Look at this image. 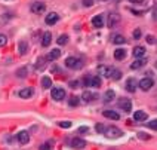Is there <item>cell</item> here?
Returning a JSON list of instances; mask_svg holds the SVG:
<instances>
[{
  "label": "cell",
  "instance_id": "cell-12",
  "mask_svg": "<svg viewBox=\"0 0 157 150\" xmlns=\"http://www.w3.org/2000/svg\"><path fill=\"white\" fill-rule=\"evenodd\" d=\"M17 138H18V141H19L21 144H27V143L30 141V134H28L27 131H21L17 135Z\"/></svg>",
  "mask_w": 157,
  "mask_h": 150
},
{
  "label": "cell",
  "instance_id": "cell-4",
  "mask_svg": "<svg viewBox=\"0 0 157 150\" xmlns=\"http://www.w3.org/2000/svg\"><path fill=\"white\" fill-rule=\"evenodd\" d=\"M51 95H52V98L55 101H61V100L65 98V89H62V88H53Z\"/></svg>",
  "mask_w": 157,
  "mask_h": 150
},
{
  "label": "cell",
  "instance_id": "cell-33",
  "mask_svg": "<svg viewBox=\"0 0 157 150\" xmlns=\"http://www.w3.org/2000/svg\"><path fill=\"white\" fill-rule=\"evenodd\" d=\"M58 125H59L61 128H70V126H71V122H70V120H62V122H59Z\"/></svg>",
  "mask_w": 157,
  "mask_h": 150
},
{
  "label": "cell",
  "instance_id": "cell-9",
  "mask_svg": "<svg viewBox=\"0 0 157 150\" xmlns=\"http://www.w3.org/2000/svg\"><path fill=\"white\" fill-rule=\"evenodd\" d=\"M126 89L129 92H135L137 91V79L135 77H129L126 80Z\"/></svg>",
  "mask_w": 157,
  "mask_h": 150
},
{
  "label": "cell",
  "instance_id": "cell-26",
  "mask_svg": "<svg viewBox=\"0 0 157 150\" xmlns=\"http://www.w3.org/2000/svg\"><path fill=\"white\" fill-rule=\"evenodd\" d=\"M82 98H83L86 103H89V101H93V98H95V94H92L90 91H85V92L82 94Z\"/></svg>",
  "mask_w": 157,
  "mask_h": 150
},
{
  "label": "cell",
  "instance_id": "cell-10",
  "mask_svg": "<svg viewBox=\"0 0 157 150\" xmlns=\"http://www.w3.org/2000/svg\"><path fill=\"white\" fill-rule=\"evenodd\" d=\"M119 21H120V17H119V14H110V17H108V27L110 28H113L114 25H117L119 24Z\"/></svg>",
  "mask_w": 157,
  "mask_h": 150
},
{
  "label": "cell",
  "instance_id": "cell-42",
  "mask_svg": "<svg viewBox=\"0 0 157 150\" xmlns=\"http://www.w3.org/2000/svg\"><path fill=\"white\" fill-rule=\"evenodd\" d=\"M87 131H89L87 126H80V128H79V132H80V134H85V132H87Z\"/></svg>",
  "mask_w": 157,
  "mask_h": 150
},
{
  "label": "cell",
  "instance_id": "cell-43",
  "mask_svg": "<svg viewBox=\"0 0 157 150\" xmlns=\"http://www.w3.org/2000/svg\"><path fill=\"white\" fill-rule=\"evenodd\" d=\"M140 138H142V140H150V135H145V134H142V132H141Z\"/></svg>",
  "mask_w": 157,
  "mask_h": 150
},
{
  "label": "cell",
  "instance_id": "cell-1",
  "mask_svg": "<svg viewBox=\"0 0 157 150\" xmlns=\"http://www.w3.org/2000/svg\"><path fill=\"white\" fill-rule=\"evenodd\" d=\"M82 61L79 59V58H76V56H68L67 59H65V67H68L71 70H79V69H82Z\"/></svg>",
  "mask_w": 157,
  "mask_h": 150
},
{
  "label": "cell",
  "instance_id": "cell-37",
  "mask_svg": "<svg viewBox=\"0 0 157 150\" xmlns=\"http://www.w3.org/2000/svg\"><path fill=\"white\" fill-rule=\"evenodd\" d=\"M147 126H150L151 129H156V128H157V122H156V120H151L150 123H147Z\"/></svg>",
  "mask_w": 157,
  "mask_h": 150
},
{
  "label": "cell",
  "instance_id": "cell-36",
  "mask_svg": "<svg viewBox=\"0 0 157 150\" xmlns=\"http://www.w3.org/2000/svg\"><path fill=\"white\" fill-rule=\"evenodd\" d=\"M79 85H80V82H79V80H71V82H70V86L73 88V89L79 88Z\"/></svg>",
  "mask_w": 157,
  "mask_h": 150
},
{
  "label": "cell",
  "instance_id": "cell-19",
  "mask_svg": "<svg viewBox=\"0 0 157 150\" xmlns=\"http://www.w3.org/2000/svg\"><path fill=\"white\" fill-rule=\"evenodd\" d=\"M145 55V48L144 46H135L133 48V56L138 59V58H142Z\"/></svg>",
  "mask_w": 157,
  "mask_h": 150
},
{
  "label": "cell",
  "instance_id": "cell-17",
  "mask_svg": "<svg viewBox=\"0 0 157 150\" xmlns=\"http://www.w3.org/2000/svg\"><path fill=\"white\" fill-rule=\"evenodd\" d=\"M111 72H113V67H105V65H99L98 67V73L102 76H107V77L111 76Z\"/></svg>",
  "mask_w": 157,
  "mask_h": 150
},
{
  "label": "cell",
  "instance_id": "cell-20",
  "mask_svg": "<svg viewBox=\"0 0 157 150\" xmlns=\"http://www.w3.org/2000/svg\"><path fill=\"white\" fill-rule=\"evenodd\" d=\"M27 49H28V43H27L25 40H21V42L18 43V52H19L21 55H25V54H27Z\"/></svg>",
  "mask_w": 157,
  "mask_h": 150
},
{
  "label": "cell",
  "instance_id": "cell-7",
  "mask_svg": "<svg viewBox=\"0 0 157 150\" xmlns=\"http://www.w3.org/2000/svg\"><path fill=\"white\" fill-rule=\"evenodd\" d=\"M71 147H73V149H76V150L85 149V147H86V141H85L83 138L76 137V138H73V141H71Z\"/></svg>",
  "mask_w": 157,
  "mask_h": 150
},
{
  "label": "cell",
  "instance_id": "cell-15",
  "mask_svg": "<svg viewBox=\"0 0 157 150\" xmlns=\"http://www.w3.org/2000/svg\"><path fill=\"white\" fill-rule=\"evenodd\" d=\"M145 64H147V58H141V59H137V61L132 62L130 69H132V70H138V69H141V67H144Z\"/></svg>",
  "mask_w": 157,
  "mask_h": 150
},
{
  "label": "cell",
  "instance_id": "cell-41",
  "mask_svg": "<svg viewBox=\"0 0 157 150\" xmlns=\"http://www.w3.org/2000/svg\"><path fill=\"white\" fill-rule=\"evenodd\" d=\"M93 5V0H83V6H86V8H90Z\"/></svg>",
  "mask_w": 157,
  "mask_h": 150
},
{
  "label": "cell",
  "instance_id": "cell-18",
  "mask_svg": "<svg viewBox=\"0 0 157 150\" xmlns=\"http://www.w3.org/2000/svg\"><path fill=\"white\" fill-rule=\"evenodd\" d=\"M102 114H104L107 119H113V120H119V119H120L119 113L113 112V110H104V112H102Z\"/></svg>",
  "mask_w": 157,
  "mask_h": 150
},
{
  "label": "cell",
  "instance_id": "cell-32",
  "mask_svg": "<svg viewBox=\"0 0 157 150\" xmlns=\"http://www.w3.org/2000/svg\"><path fill=\"white\" fill-rule=\"evenodd\" d=\"M53 144V141L51 140V141H48V143H45V144H42L40 146V150H51V146Z\"/></svg>",
  "mask_w": 157,
  "mask_h": 150
},
{
  "label": "cell",
  "instance_id": "cell-2",
  "mask_svg": "<svg viewBox=\"0 0 157 150\" xmlns=\"http://www.w3.org/2000/svg\"><path fill=\"white\" fill-rule=\"evenodd\" d=\"M105 135L108 137V138H119V137H122L123 132L117 128V126H108V128H105L104 129Z\"/></svg>",
  "mask_w": 157,
  "mask_h": 150
},
{
  "label": "cell",
  "instance_id": "cell-21",
  "mask_svg": "<svg viewBox=\"0 0 157 150\" xmlns=\"http://www.w3.org/2000/svg\"><path fill=\"white\" fill-rule=\"evenodd\" d=\"M51 42H52V34L49 33V31H46L45 34H43V37H42V46H49L51 45Z\"/></svg>",
  "mask_w": 157,
  "mask_h": 150
},
{
  "label": "cell",
  "instance_id": "cell-8",
  "mask_svg": "<svg viewBox=\"0 0 157 150\" xmlns=\"http://www.w3.org/2000/svg\"><path fill=\"white\" fill-rule=\"evenodd\" d=\"M46 11V6L43 5V3H40V2H36L31 5V12L33 14H43Z\"/></svg>",
  "mask_w": 157,
  "mask_h": 150
},
{
  "label": "cell",
  "instance_id": "cell-25",
  "mask_svg": "<svg viewBox=\"0 0 157 150\" xmlns=\"http://www.w3.org/2000/svg\"><path fill=\"white\" fill-rule=\"evenodd\" d=\"M42 88H52V80H51V77H48V76H43V77H42Z\"/></svg>",
  "mask_w": 157,
  "mask_h": 150
},
{
  "label": "cell",
  "instance_id": "cell-27",
  "mask_svg": "<svg viewBox=\"0 0 157 150\" xmlns=\"http://www.w3.org/2000/svg\"><path fill=\"white\" fill-rule=\"evenodd\" d=\"M113 42H114L116 45H123V43L126 42V39L123 37V36H120V34H116V36L113 37Z\"/></svg>",
  "mask_w": 157,
  "mask_h": 150
},
{
  "label": "cell",
  "instance_id": "cell-16",
  "mask_svg": "<svg viewBox=\"0 0 157 150\" xmlns=\"http://www.w3.org/2000/svg\"><path fill=\"white\" fill-rule=\"evenodd\" d=\"M147 117H148V114L145 112H142V110H137L135 114H133V119L137 120V122H142V120H147Z\"/></svg>",
  "mask_w": 157,
  "mask_h": 150
},
{
  "label": "cell",
  "instance_id": "cell-22",
  "mask_svg": "<svg viewBox=\"0 0 157 150\" xmlns=\"http://www.w3.org/2000/svg\"><path fill=\"white\" fill-rule=\"evenodd\" d=\"M114 97H116L114 91H113V89H108L104 94V103H111V101L114 100Z\"/></svg>",
  "mask_w": 157,
  "mask_h": 150
},
{
  "label": "cell",
  "instance_id": "cell-35",
  "mask_svg": "<svg viewBox=\"0 0 157 150\" xmlns=\"http://www.w3.org/2000/svg\"><path fill=\"white\" fill-rule=\"evenodd\" d=\"M6 42H8V37L5 34H0V46H5Z\"/></svg>",
  "mask_w": 157,
  "mask_h": 150
},
{
  "label": "cell",
  "instance_id": "cell-44",
  "mask_svg": "<svg viewBox=\"0 0 157 150\" xmlns=\"http://www.w3.org/2000/svg\"><path fill=\"white\" fill-rule=\"evenodd\" d=\"M130 3H135V5H140V3H142L144 0H129Z\"/></svg>",
  "mask_w": 157,
  "mask_h": 150
},
{
  "label": "cell",
  "instance_id": "cell-13",
  "mask_svg": "<svg viewBox=\"0 0 157 150\" xmlns=\"http://www.w3.org/2000/svg\"><path fill=\"white\" fill-rule=\"evenodd\" d=\"M58 19H59V15H58V14H55V12H51V14L46 17L45 21H46V24H48V25H53V24H56V22H58Z\"/></svg>",
  "mask_w": 157,
  "mask_h": 150
},
{
  "label": "cell",
  "instance_id": "cell-38",
  "mask_svg": "<svg viewBox=\"0 0 157 150\" xmlns=\"http://www.w3.org/2000/svg\"><path fill=\"white\" fill-rule=\"evenodd\" d=\"M140 37H141V30H140V28H137V30L133 31V39H137V40H138Z\"/></svg>",
  "mask_w": 157,
  "mask_h": 150
},
{
  "label": "cell",
  "instance_id": "cell-3",
  "mask_svg": "<svg viewBox=\"0 0 157 150\" xmlns=\"http://www.w3.org/2000/svg\"><path fill=\"white\" fill-rule=\"evenodd\" d=\"M85 83H86L87 88H99L101 86V77L99 76H90L85 79Z\"/></svg>",
  "mask_w": 157,
  "mask_h": 150
},
{
  "label": "cell",
  "instance_id": "cell-34",
  "mask_svg": "<svg viewBox=\"0 0 157 150\" xmlns=\"http://www.w3.org/2000/svg\"><path fill=\"white\" fill-rule=\"evenodd\" d=\"M70 106H73V107L79 106V98H77V97H71L70 98Z\"/></svg>",
  "mask_w": 157,
  "mask_h": 150
},
{
  "label": "cell",
  "instance_id": "cell-6",
  "mask_svg": "<svg viewBox=\"0 0 157 150\" xmlns=\"http://www.w3.org/2000/svg\"><path fill=\"white\" fill-rule=\"evenodd\" d=\"M153 83H154V82H153L151 77H144L140 82V88L142 91H150V89L153 88Z\"/></svg>",
  "mask_w": 157,
  "mask_h": 150
},
{
  "label": "cell",
  "instance_id": "cell-11",
  "mask_svg": "<svg viewBox=\"0 0 157 150\" xmlns=\"http://www.w3.org/2000/svg\"><path fill=\"white\" fill-rule=\"evenodd\" d=\"M92 25L95 28H102V25H104V17L102 15H95L92 18Z\"/></svg>",
  "mask_w": 157,
  "mask_h": 150
},
{
  "label": "cell",
  "instance_id": "cell-30",
  "mask_svg": "<svg viewBox=\"0 0 157 150\" xmlns=\"http://www.w3.org/2000/svg\"><path fill=\"white\" fill-rule=\"evenodd\" d=\"M56 42H58V45H65V43L68 42V36H67V34H61Z\"/></svg>",
  "mask_w": 157,
  "mask_h": 150
},
{
  "label": "cell",
  "instance_id": "cell-24",
  "mask_svg": "<svg viewBox=\"0 0 157 150\" xmlns=\"http://www.w3.org/2000/svg\"><path fill=\"white\" fill-rule=\"evenodd\" d=\"M61 56V51L59 49H53L49 52V55H48V59H51V61H55V59H58Z\"/></svg>",
  "mask_w": 157,
  "mask_h": 150
},
{
  "label": "cell",
  "instance_id": "cell-23",
  "mask_svg": "<svg viewBox=\"0 0 157 150\" xmlns=\"http://www.w3.org/2000/svg\"><path fill=\"white\" fill-rule=\"evenodd\" d=\"M114 58L119 59V61H120V59H124V58H126V51L122 49V48L116 49V51H114Z\"/></svg>",
  "mask_w": 157,
  "mask_h": 150
},
{
  "label": "cell",
  "instance_id": "cell-5",
  "mask_svg": "<svg viewBox=\"0 0 157 150\" xmlns=\"http://www.w3.org/2000/svg\"><path fill=\"white\" fill-rule=\"evenodd\" d=\"M119 109H122L124 113H129L132 110V103H130V100H127V98L119 100Z\"/></svg>",
  "mask_w": 157,
  "mask_h": 150
},
{
  "label": "cell",
  "instance_id": "cell-31",
  "mask_svg": "<svg viewBox=\"0 0 157 150\" xmlns=\"http://www.w3.org/2000/svg\"><path fill=\"white\" fill-rule=\"evenodd\" d=\"M17 76L18 77H25V76H27V69H25V67H24V69H18Z\"/></svg>",
  "mask_w": 157,
  "mask_h": 150
},
{
  "label": "cell",
  "instance_id": "cell-14",
  "mask_svg": "<svg viewBox=\"0 0 157 150\" xmlns=\"http://www.w3.org/2000/svg\"><path fill=\"white\" fill-rule=\"evenodd\" d=\"M33 94H34L33 88H22V89L18 92V95H19L21 98H30Z\"/></svg>",
  "mask_w": 157,
  "mask_h": 150
},
{
  "label": "cell",
  "instance_id": "cell-39",
  "mask_svg": "<svg viewBox=\"0 0 157 150\" xmlns=\"http://www.w3.org/2000/svg\"><path fill=\"white\" fill-rule=\"evenodd\" d=\"M147 42H148L150 45H154V43H156V39H154V36H147Z\"/></svg>",
  "mask_w": 157,
  "mask_h": 150
},
{
  "label": "cell",
  "instance_id": "cell-45",
  "mask_svg": "<svg viewBox=\"0 0 157 150\" xmlns=\"http://www.w3.org/2000/svg\"><path fill=\"white\" fill-rule=\"evenodd\" d=\"M113 2H116V3H117V2H120V0H113Z\"/></svg>",
  "mask_w": 157,
  "mask_h": 150
},
{
  "label": "cell",
  "instance_id": "cell-29",
  "mask_svg": "<svg viewBox=\"0 0 157 150\" xmlns=\"http://www.w3.org/2000/svg\"><path fill=\"white\" fill-rule=\"evenodd\" d=\"M120 76H122V72L120 70H116V69H113V72H111V79H114V80H119L120 79Z\"/></svg>",
  "mask_w": 157,
  "mask_h": 150
},
{
  "label": "cell",
  "instance_id": "cell-40",
  "mask_svg": "<svg viewBox=\"0 0 157 150\" xmlns=\"http://www.w3.org/2000/svg\"><path fill=\"white\" fill-rule=\"evenodd\" d=\"M95 128H96V131L98 132H104V125H102V123H96V126H95Z\"/></svg>",
  "mask_w": 157,
  "mask_h": 150
},
{
  "label": "cell",
  "instance_id": "cell-28",
  "mask_svg": "<svg viewBox=\"0 0 157 150\" xmlns=\"http://www.w3.org/2000/svg\"><path fill=\"white\" fill-rule=\"evenodd\" d=\"M45 62H46V58L45 56H42V58H39L37 59V64H36V69H45Z\"/></svg>",
  "mask_w": 157,
  "mask_h": 150
}]
</instances>
